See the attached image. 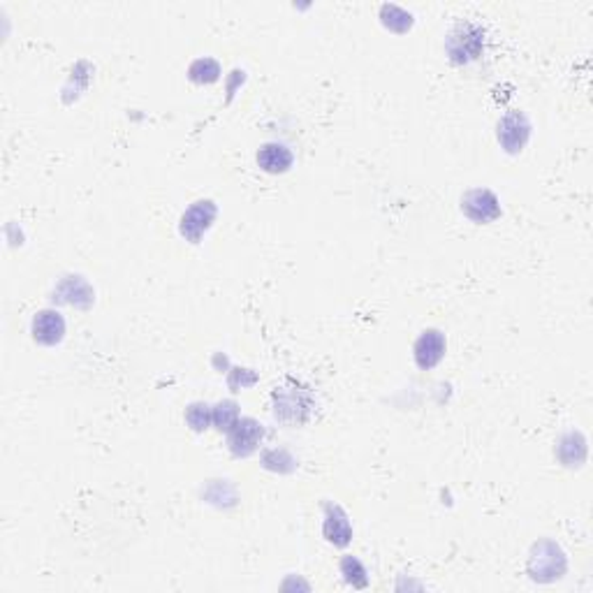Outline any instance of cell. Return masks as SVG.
<instances>
[{
  "instance_id": "30bf717a",
  "label": "cell",
  "mask_w": 593,
  "mask_h": 593,
  "mask_svg": "<svg viewBox=\"0 0 593 593\" xmlns=\"http://www.w3.org/2000/svg\"><path fill=\"white\" fill-rule=\"evenodd\" d=\"M292 163H295V155H292V151L286 144L269 142L257 151V165L267 174H286L292 167Z\"/></svg>"
},
{
  "instance_id": "4fadbf2b",
  "label": "cell",
  "mask_w": 593,
  "mask_h": 593,
  "mask_svg": "<svg viewBox=\"0 0 593 593\" xmlns=\"http://www.w3.org/2000/svg\"><path fill=\"white\" fill-rule=\"evenodd\" d=\"M380 17L382 23H385L389 30H394V33H405V30H411L413 26L411 12L401 10V7L397 5H382Z\"/></svg>"
},
{
  "instance_id": "5b68a950",
  "label": "cell",
  "mask_w": 593,
  "mask_h": 593,
  "mask_svg": "<svg viewBox=\"0 0 593 593\" xmlns=\"http://www.w3.org/2000/svg\"><path fill=\"white\" fill-rule=\"evenodd\" d=\"M264 436L263 424L253 417H239V422L228 431L230 452L234 456H248L260 447V440Z\"/></svg>"
},
{
  "instance_id": "9a60e30c",
  "label": "cell",
  "mask_w": 593,
  "mask_h": 593,
  "mask_svg": "<svg viewBox=\"0 0 593 593\" xmlns=\"http://www.w3.org/2000/svg\"><path fill=\"white\" fill-rule=\"evenodd\" d=\"M341 575L346 577V582L353 584L355 589L369 587V575H366V568L362 565V561L355 559V556H343Z\"/></svg>"
},
{
  "instance_id": "2e32d148",
  "label": "cell",
  "mask_w": 593,
  "mask_h": 593,
  "mask_svg": "<svg viewBox=\"0 0 593 593\" xmlns=\"http://www.w3.org/2000/svg\"><path fill=\"white\" fill-rule=\"evenodd\" d=\"M186 422L193 431H205L213 422V408L209 404H202V401L190 404L188 411H186Z\"/></svg>"
},
{
  "instance_id": "7c38bea8",
  "label": "cell",
  "mask_w": 593,
  "mask_h": 593,
  "mask_svg": "<svg viewBox=\"0 0 593 593\" xmlns=\"http://www.w3.org/2000/svg\"><path fill=\"white\" fill-rule=\"evenodd\" d=\"M559 459L564 462V466H582L584 459H587V440L582 434H565L559 443Z\"/></svg>"
},
{
  "instance_id": "8992f818",
  "label": "cell",
  "mask_w": 593,
  "mask_h": 593,
  "mask_svg": "<svg viewBox=\"0 0 593 593\" xmlns=\"http://www.w3.org/2000/svg\"><path fill=\"white\" fill-rule=\"evenodd\" d=\"M530 138V123L524 112H508L498 121V142L508 154H519Z\"/></svg>"
},
{
  "instance_id": "5bb4252c",
  "label": "cell",
  "mask_w": 593,
  "mask_h": 593,
  "mask_svg": "<svg viewBox=\"0 0 593 593\" xmlns=\"http://www.w3.org/2000/svg\"><path fill=\"white\" fill-rule=\"evenodd\" d=\"M188 77L195 84H213L221 77V65L213 58H197L188 70Z\"/></svg>"
},
{
  "instance_id": "7a4b0ae2",
  "label": "cell",
  "mask_w": 593,
  "mask_h": 593,
  "mask_svg": "<svg viewBox=\"0 0 593 593\" xmlns=\"http://www.w3.org/2000/svg\"><path fill=\"white\" fill-rule=\"evenodd\" d=\"M568 561H565L564 549L552 540H540L533 545L529 556V575L533 582H554L565 575Z\"/></svg>"
},
{
  "instance_id": "8fae6325",
  "label": "cell",
  "mask_w": 593,
  "mask_h": 593,
  "mask_svg": "<svg viewBox=\"0 0 593 593\" xmlns=\"http://www.w3.org/2000/svg\"><path fill=\"white\" fill-rule=\"evenodd\" d=\"M322 533L327 540L337 547H346L353 540V526H350L348 514L343 513L338 505H327L325 508V522H322Z\"/></svg>"
},
{
  "instance_id": "9c48e42d",
  "label": "cell",
  "mask_w": 593,
  "mask_h": 593,
  "mask_svg": "<svg viewBox=\"0 0 593 593\" xmlns=\"http://www.w3.org/2000/svg\"><path fill=\"white\" fill-rule=\"evenodd\" d=\"M30 330H33V338L38 343H42V346H56V343L63 341L65 337V320L58 311L46 308V311L35 313Z\"/></svg>"
},
{
  "instance_id": "277c9868",
  "label": "cell",
  "mask_w": 593,
  "mask_h": 593,
  "mask_svg": "<svg viewBox=\"0 0 593 593\" xmlns=\"http://www.w3.org/2000/svg\"><path fill=\"white\" fill-rule=\"evenodd\" d=\"M216 213H218V209L212 200L195 202L188 212L181 216L179 232H181V237H186L190 244H197V241H200L202 237L206 234V230L213 225V221H216Z\"/></svg>"
},
{
  "instance_id": "e0dca14e",
  "label": "cell",
  "mask_w": 593,
  "mask_h": 593,
  "mask_svg": "<svg viewBox=\"0 0 593 593\" xmlns=\"http://www.w3.org/2000/svg\"><path fill=\"white\" fill-rule=\"evenodd\" d=\"M237 422H239V405L234 401H221L213 408V424H216L218 431H230Z\"/></svg>"
},
{
  "instance_id": "ba28073f",
  "label": "cell",
  "mask_w": 593,
  "mask_h": 593,
  "mask_svg": "<svg viewBox=\"0 0 593 593\" xmlns=\"http://www.w3.org/2000/svg\"><path fill=\"white\" fill-rule=\"evenodd\" d=\"M445 337L438 330H427L422 331V337L415 341V348H413V357H415V364L422 371L434 369L440 360L445 357Z\"/></svg>"
},
{
  "instance_id": "3957f363",
  "label": "cell",
  "mask_w": 593,
  "mask_h": 593,
  "mask_svg": "<svg viewBox=\"0 0 593 593\" xmlns=\"http://www.w3.org/2000/svg\"><path fill=\"white\" fill-rule=\"evenodd\" d=\"M485 46V30L475 26V23H459L450 35H447V42H445V49H447V56H450L452 63L462 65L471 63L480 56Z\"/></svg>"
},
{
  "instance_id": "52a82bcc",
  "label": "cell",
  "mask_w": 593,
  "mask_h": 593,
  "mask_svg": "<svg viewBox=\"0 0 593 593\" xmlns=\"http://www.w3.org/2000/svg\"><path fill=\"white\" fill-rule=\"evenodd\" d=\"M462 212L473 222H491L501 218V202L491 190L475 188L464 195Z\"/></svg>"
},
{
  "instance_id": "6da1fadb",
  "label": "cell",
  "mask_w": 593,
  "mask_h": 593,
  "mask_svg": "<svg viewBox=\"0 0 593 593\" xmlns=\"http://www.w3.org/2000/svg\"><path fill=\"white\" fill-rule=\"evenodd\" d=\"M311 394L304 385L295 380H286L280 388L274 389V415L276 420L286 424H302L311 413Z\"/></svg>"
}]
</instances>
